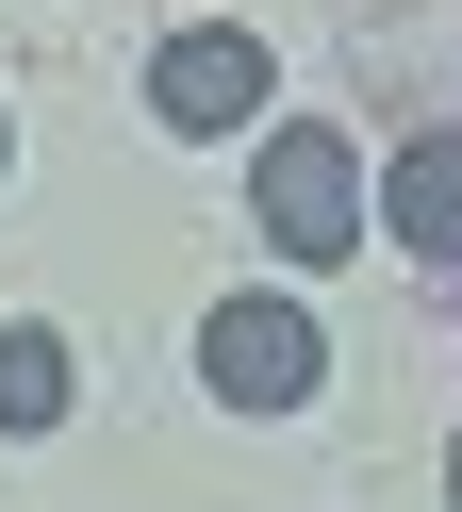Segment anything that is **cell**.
<instances>
[{
    "mask_svg": "<svg viewBox=\"0 0 462 512\" xmlns=\"http://www.w3.org/2000/svg\"><path fill=\"white\" fill-rule=\"evenodd\" d=\"M248 215H264L281 265H347V248H363V149L330 133V116H281L264 166H248Z\"/></svg>",
    "mask_w": 462,
    "mask_h": 512,
    "instance_id": "cell-1",
    "label": "cell"
},
{
    "mask_svg": "<svg viewBox=\"0 0 462 512\" xmlns=\"http://www.w3.org/2000/svg\"><path fill=\"white\" fill-rule=\"evenodd\" d=\"M198 380H215L231 413H297L330 380V331L297 298H215V314H198Z\"/></svg>",
    "mask_w": 462,
    "mask_h": 512,
    "instance_id": "cell-2",
    "label": "cell"
},
{
    "mask_svg": "<svg viewBox=\"0 0 462 512\" xmlns=\"http://www.w3.org/2000/svg\"><path fill=\"white\" fill-rule=\"evenodd\" d=\"M264 83H281V67H264V34H231V17H198V34L149 50V116H165V133H248Z\"/></svg>",
    "mask_w": 462,
    "mask_h": 512,
    "instance_id": "cell-3",
    "label": "cell"
},
{
    "mask_svg": "<svg viewBox=\"0 0 462 512\" xmlns=\"http://www.w3.org/2000/svg\"><path fill=\"white\" fill-rule=\"evenodd\" d=\"M380 232L413 248V265H462V133H413L380 166Z\"/></svg>",
    "mask_w": 462,
    "mask_h": 512,
    "instance_id": "cell-4",
    "label": "cell"
},
{
    "mask_svg": "<svg viewBox=\"0 0 462 512\" xmlns=\"http://www.w3.org/2000/svg\"><path fill=\"white\" fill-rule=\"evenodd\" d=\"M66 397H83V364H66V331H0V430H66Z\"/></svg>",
    "mask_w": 462,
    "mask_h": 512,
    "instance_id": "cell-5",
    "label": "cell"
},
{
    "mask_svg": "<svg viewBox=\"0 0 462 512\" xmlns=\"http://www.w3.org/2000/svg\"><path fill=\"white\" fill-rule=\"evenodd\" d=\"M446 512H462V446H446Z\"/></svg>",
    "mask_w": 462,
    "mask_h": 512,
    "instance_id": "cell-6",
    "label": "cell"
},
{
    "mask_svg": "<svg viewBox=\"0 0 462 512\" xmlns=\"http://www.w3.org/2000/svg\"><path fill=\"white\" fill-rule=\"evenodd\" d=\"M0 166H17V133H0Z\"/></svg>",
    "mask_w": 462,
    "mask_h": 512,
    "instance_id": "cell-7",
    "label": "cell"
}]
</instances>
